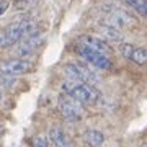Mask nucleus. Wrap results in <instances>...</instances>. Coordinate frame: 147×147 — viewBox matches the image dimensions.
Instances as JSON below:
<instances>
[{"instance_id": "12", "label": "nucleus", "mask_w": 147, "mask_h": 147, "mask_svg": "<svg viewBox=\"0 0 147 147\" xmlns=\"http://www.w3.org/2000/svg\"><path fill=\"white\" fill-rule=\"evenodd\" d=\"M84 141L90 147H100L105 142V136H103V132L96 131V129H88L84 134Z\"/></svg>"}, {"instance_id": "3", "label": "nucleus", "mask_w": 147, "mask_h": 147, "mask_svg": "<svg viewBox=\"0 0 147 147\" xmlns=\"http://www.w3.org/2000/svg\"><path fill=\"white\" fill-rule=\"evenodd\" d=\"M103 23L108 25V26L118 28V30H126V28L136 26L137 20L132 13H129L124 8L115 7V5H108L103 10Z\"/></svg>"}, {"instance_id": "16", "label": "nucleus", "mask_w": 147, "mask_h": 147, "mask_svg": "<svg viewBox=\"0 0 147 147\" xmlns=\"http://www.w3.org/2000/svg\"><path fill=\"white\" fill-rule=\"evenodd\" d=\"M8 7H10V3H8L7 0H0V16L8 10Z\"/></svg>"}, {"instance_id": "7", "label": "nucleus", "mask_w": 147, "mask_h": 147, "mask_svg": "<svg viewBox=\"0 0 147 147\" xmlns=\"http://www.w3.org/2000/svg\"><path fill=\"white\" fill-rule=\"evenodd\" d=\"M33 70V62L26 61L23 57H15V59H7L3 62H0V72L3 75H23Z\"/></svg>"}, {"instance_id": "10", "label": "nucleus", "mask_w": 147, "mask_h": 147, "mask_svg": "<svg viewBox=\"0 0 147 147\" xmlns=\"http://www.w3.org/2000/svg\"><path fill=\"white\" fill-rule=\"evenodd\" d=\"M47 136H49V142H51L54 147H74L72 139L69 137V134L57 126L51 127Z\"/></svg>"}, {"instance_id": "11", "label": "nucleus", "mask_w": 147, "mask_h": 147, "mask_svg": "<svg viewBox=\"0 0 147 147\" xmlns=\"http://www.w3.org/2000/svg\"><path fill=\"white\" fill-rule=\"evenodd\" d=\"M96 33L100 34V38H103L105 41H115V42H123V33L118 28L108 26L105 23H101L100 26H96Z\"/></svg>"}, {"instance_id": "9", "label": "nucleus", "mask_w": 147, "mask_h": 147, "mask_svg": "<svg viewBox=\"0 0 147 147\" xmlns=\"http://www.w3.org/2000/svg\"><path fill=\"white\" fill-rule=\"evenodd\" d=\"M80 42L85 44V46H88L90 49H95V51H98V53L105 54V56H110L113 53V47L108 44V41H105L103 38L100 36H90V34H85V36L80 38Z\"/></svg>"}, {"instance_id": "15", "label": "nucleus", "mask_w": 147, "mask_h": 147, "mask_svg": "<svg viewBox=\"0 0 147 147\" xmlns=\"http://www.w3.org/2000/svg\"><path fill=\"white\" fill-rule=\"evenodd\" d=\"M31 147H49V141L44 137H33L31 139Z\"/></svg>"}, {"instance_id": "8", "label": "nucleus", "mask_w": 147, "mask_h": 147, "mask_svg": "<svg viewBox=\"0 0 147 147\" xmlns=\"http://www.w3.org/2000/svg\"><path fill=\"white\" fill-rule=\"evenodd\" d=\"M42 41H44V36L39 34V33H34V34H31V36L21 39V41L16 44V54H18V57L25 59L26 56L33 54L38 47L42 44Z\"/></svg>"}, {"instance_id": "17", "label": "nucleus", "mask_w": 147, "mask_h": 147, "mask_svg": "<svg viewBox=\"0 0 147 147\" xmlns=\"http://www.w3.org/2000/svg\"><path fill=\"white\" fill-rule=\"evenodd\" d=\"M2 134H3V126L0 124V136H2Z\"/></svg>"}, {"instance_id": "19", "label": "nucleus", "mask_w": 147, "mask_h": 147, "mask_svg": "<svg viewBox=\"0 0 147 147\" xmlns=\"http://www.w3.org/2000/svg\"><path fill=\"white\" fill-rule=\"evenodd\" d=\"M142 147H147V144H144V146H142Z\"/></svg>"}, {"instance_id": "1", "label": "nucleus", "mask_w": 147, "mask_h": 147, "mask_svg": "<svg viewBox=\"0 0 147 147\" xmlns=\"http://www.w3.org/2000/svg\"><path fill=\"white\" fill-rule=\"evenodd\" d=\"M62 90H64V93L74 96L75 100H79L82 105L93 106V105H96V103L101 101V93L98 92V88L95 85L67 79L62 84Z\"/></svg>"}, {"instance_id": "13", "label": "nucleus", "mask_w": 147, "mask_h": 147, "mask_svg": "<svg viewBox=\"0 0 147 147\" xmlns=\"http://www.w3.org/2000/svg\"><path fill=\"white\" fill-rule=\"evenodd\" d=\"M131 61L136 62L137 65H146L147 64V49L144 47H134L131 54Z\"/></svg>"}, {"instance_id": "4", "label": "nucleus", "mask_w": 147, "mask_h": 147, "mask_svg": "<svg viewBox=\"0 0 147 147\" xmlns=\"http://www.w3.org/2000/svg\"><path fill=\"white\" fill-rule=\"evenodd\" d=\"M57 106L62 118L67 121H80L85 115V105H82L79 100H75L67 93H62L59 96Z\"/></svg>"}, {"instance_id": "2", "label": "nucleus", "mask_w": 147, "mask_h": 147, "mask_svg": "<svg viewBox=\"0 0 147 147\" xmlns=\"http://www.w3.org/2000/svg\"><path fill=\"white\" fill-rule=\"evenodd\" d=\"M38 33V23L33 20H23L18 23H13L8 28L0 31V47L11 46L15 42H20L21 39Z\"/></svg>"}, {"instance_id": "18", "label": "nucleus", "mask_w": 147, "mask_h": 147, "mask_svg": "<svg viewBox=\"0 0 147 147\" xmlns=\"http://www.w3.org/2000/svg\"><path fill=\"white\" fill-rule=\"evenodd\" d=\"M2 98H3V93H2V92H0V101H2Z\"/></svg>"}, {"instance_id": "5", "label": "nucleus", "mask_w": 147, "mask_h": 147, "mask_svg": "<svg viewBox=\"0 0 147 147\" xmlns=\"http://www.w3.org/2000/svg\"><path fill=\"white\" fill-rule=\"evenodd\" d=\"M65 75L70 80H77V82H84V84L96 85L100 82V75L93 70L92 65L87 64H67L65 67Z\"/></svg>"}, {"instance_id": "14", "label": "nucleus", "mask_w": 147, "mask_h": 147, "mask_svg": "<svg viewBox=\"0 0 147 147\" xmlns=\"http://www.w3.org/2000/svg\"><path fill=\"white\" fill-rule=\"evenodd\" d=\"M134 47L136 46H132V44H129V42H121L119 44V53L126 59H131V54H132V51H134Z\"/></svg>"}, {"instance_id": "6", "label": "nucleus", "mask_w": 147, "mask_h": 147, "mask_svg": "<svg viewBox=\"0 0 147 147\" xmlns=\"http://www.w3.org/2000/svg\"><path fill=\"white\" fill-rule=\"evenodd\" d=\"M77 51H79L80 57L84 59L88 65H92V67L103 69V70H111V69H113V62H111V59L108 57V56L98 53V51H95V49H90L88 46H85L82 42L77 46Z\"/></svg>"}]
</instances>
